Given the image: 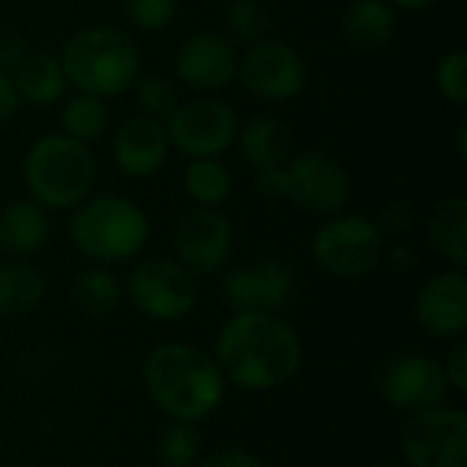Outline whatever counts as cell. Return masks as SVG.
I'll return each instance as SVG.
<instances>
[{
  "label": "cell",
  "instance_id": "1",
  "mask_svg": "<svg viewBox=\"0 0 467 467\" xmlns=\"http://www.w3.org/2000/svg\"><path fill=\"white\" fill-rule=\"evenodd\" d=\"M211 353L227 386L249 394L276 391L293 383L304 367L301 334L274 312H233Z\"/></svg>",
  "mask_w": 467,
  "mask_h": 467
},
{
  "label": "cell",
  "instance_id": "2",
  "mask_svg": "<svg viewBox=\"0 0 467 467\" xmlns=\"http://www.w3.org/2000/svg\"><path fill=\"white\" fill-rule=\"evenodd\" d=\"M142 383L150 402L170 421L200 424L227 397V380L213 353L192 342H161L142 361Z\"/></svg>",
  "mask_w": 467,
  "mask_h": 467
},
{
  "label": "cell",
  "instance_id": "3",
  "mask_svg": "<svg viewBox=\"0 0 467 467\" xmlns=\"http://www.w3.org/2000/svg\"><path fill=\"white\" fill-rule=\"evenodd\" d=\"M57 57L68 85L104 101L129 93L142 71L140 44L112 25H93L71 33Z\"/></svg>",
  "mask_w": 467,
  "mask_h": 467
},
{
  "label": "cell",
  "instance_id": "4",
  "mask_svg": "<svg viewBox=\"0 0 467 467\" xmlns=\"http://www.w3.org/2000/svg\"><path fill=\"white\" fill-rule=\"evenodd\" d=\"M150 219L140 202L123 194H90L68 219L71 246L93 265H120L148 246Z\"/></svg>",
  "mask_w": 467,
  "mask_h": 467
},
{
  "label": "cell",
  "instance_id": "5",
  "mask_svg": "<svg viewBox=\"0 0 467 467\" xmlns=\"http://www.w3.org/2000/svg\"><path fill=\"white\" fill-rule=\"evenodd\" d=\"M22 178L27 197L47 211H74L93 194L96 156L90 153V145H82L63 131H49L27 148Z\"/></svg>",
  "mask_w": 467,
  "mask_h": 467
},
{
  "label": "cell",
  "instance_id": "6",
  "mask_svg": "<svg viewBox=\"0 0 467 467\" xmlns=\"http://www.w3.org/2000/svg\"><path fill=\"white\" fill-rule=\"evenodd\" d=\"M386 238L369 216L334 213L312 235V257L331 279H364L380 268Z\"/></svg>",
  "mask_w": 467,
  "mask_h": 467
},
{
  "label": "cell",
  "instance_id": "7",
  "mask_svg": "<svg viewBox=\"0 0 467 467\" xmlns=\"http://www.w3.org/2000/svg\"><path fill=\"white\" fill-rule=\"evenodd\" d=\"M123 298L153 323H181L197 309L200 287L175 257H145L123 279Z\"/></svg>",
  "mask_w": 467,
  "mask_h": 467
},
{
  "label": "cell",
  "instance_id": "8",
  "mask_svg": "<svg viewBox=\"0 0 467 467\" xmlns=\"http://www.w3.org/2000/svg\"><path fill=\"white\" fill-rule=\"evenodd\" d=\"M405 467H467V413L454 405H438L410 413L400 430Z\"/></svg>",
  "mask_w": 467,
  "mask_h": 467
},
{
  "label": "cell",
  "instance_id": "9",
  "mask_svg": "<svg viewBox=\"0 0 467 467\" xmlns=\"http://www.w3.org/2000/svg\"><path fill=\"white\" fill-rule=\"evenodd\" d=\"M170 148L186 159H222L238 137L241 118L219 96H200L181 101L164 120Z\"/></svg>",
  "mask_w": 467,
  "mask_h": 467
},
{
  "label": "cell",
  "instance_id": "10",
  "mask_svg": "<svg viewBox=\"0 0 467 467\" xmlns=\"http://www.w3.org/2000/svg\"><path fill=\"white\" fill-rule=\"evenodd\" d=\"M375 389L391 410H400L405 416L446 405L451 397L443 364L421 350H405L391 356L380 367Z\"/></svg>",
  "mask_w": 467,
  "mask_h": 467
},
{
  "label": "cell",
  "instance_id": "11",
  "mask_svg": "<svg viewBox=\"0 0 467 467\" xmlns=\"http://www.w3.org/2000/svg\"><path fill=\"white\" fill-rule=\"evenodd\" d=\"M238 79L260 101L285 104L304 93L309 68L304 55L282 38H260L238 57Z\"/></svg>",
  "mask_w": 467,
  "mask_h": 467
},
{
  "label": "cell",
  "instance_id": "12",
  "mask_svg": "<svg viewBox=\"0 0 467 467\" xmlns=\"http://www.w3.org/2000/svg\"><path fill=\"white\" fill-rule=\"evenodd\" d=\"M287 197L298 211L312 216H334L342 213L353 183L350 172L323 150H304L287 159Z\"/></svg>",
  "mask_w": 467,
  "mask_h": 467
},
{
  "label": "cell",
  "instance_id": "13",
  "mask_svg": "<svg viewBox=\"0 0 467 467\" xmlns=\"http://www.w3.org/2000/svg\"><path fill=\"white\" fill-rule=\"evenodd\" d=\"M296 296V274L279 257H257L233 265L222 276V298L233 312L282 315Z\"/></svg>",
  "mask_w": 467,
  "mask_h": 467
},
{
  "label": "cell",
  "instance_id": "14",
  "mask_svg": "<svg viewBox=\"0 0 467 467\" xmlns=\"http://www.w3.org/2000/svg\"><path fill=\"white\" fill-rule=\"evenodd\" d=\"M235 233L230 219L219 208H192L186 211L172 235L175 260L194 276L222 274L233 257Z\"/></svg>",
  "mask_w": 467,
  "mask_h": 467
},
{
  "label": "cell",
  "instance_id": "15",
  "mask_svg": "<svg viewBox=\"0 0 467 467\" xmlns=\"http://www.w3.org/2000/svg\"><path fill=\"white\" fill-rule=\"evenodd\" d=\"M238 47L230 36L216 30H200L183 38L172 55V71L178 85L213 96L238 77Z\"/></svg>",
  "mask_w": 467,
  "mask_h": 467
},
{
  "label": "cell",
  "instance_id": "16",
  "mask_svg": "<svg viewBox=\"0 0 467 467\" xmlns=\"http://www.w3.org/2000/svg\"><path fill=\"white\" fill-rule=\"evenodd\" d=\"M416 326L438 342H454L467 334L465 268H443L432 274L413 301Z\"/></svg>",
  "mask_w": 467,
  "mask_h": 467
},
{
  "label": "cell",
  "instance_id": "17",
  "mask_svg": "<svg viewBox=\"0 0 467 467\" xmlns=\"http://www.w3.org/2000/svg\"><path fill=\"white\" fill-rule=\"evenodd\" d=\"M170 137L161 120L134 115L129 118L112 140V161L131 181L153 178L170 159Z\"/></svg>",
  "mask_w": 467,
  "mask_h": 467
},
{
  "label": "cell",
  "instance_id": "18",
  "mask_svg": "<svg viewBox=\"0 0 467 467\" xmlns=\"http://www.w3.org/2000/svg\"><path fill=\"white\" fill-rule=\"evenodd\" d=\"M52 233V219L33 197H19L0 211V252L5 257L30 260L38 254Z\"/></svg>",
  "mask_w": 467,
  "mask_h": 467
},
{
  "label": "cell",
  "instance_id": "19",
  "mask_svg": "<svg viewBox=\"0 0 467 467\" xmlns=\"http://www.w3.org/2000/svg\"><path fill=\"white\" fill-rule=\"evenodd\" d=\"M244 161L252 170H263V167H276L285 164L293 153V134L290 126L271 112H260L252 115L249 120L241 123L238 137H235Z\"/></svg>",
  "mask_w": 467,
  "mask_h": 467
},
{
  "label": "cell",
  "instance_id": "20",
  "mask_svg": "<svg viewBox=\"0 0 467 467\" xmlns=\"http://www.w3.org/2000/svg\"><path fill=\"white\" fill-rule=\"evenodd\" d=\"M342 38L358 52H378L397 33V8L389 0H350L342 14Z\"/></svg>",
  "mask_w": 467,
  "mask_h": 467
},
{
  "label": "cell",
  "instance_id": "21",
  "mask_svg": "<svg viewBox=\"0 0 467 467\" xmlns=\"http://www.w3.org/2000/svg\"><path fill=\"white\" fill-rule=\"evenodd\" d=\"M47 298V276L30 260H0V317H25Z\"/></svg>",
  "mask_w": 467,
  "mask_h": 467
},
{
  "label": "cell",
  "instance_id": "22",
  "mask_svg": "<svg viewBox=\"0 0 467 467\" xmlns=\"http://www.w3.org/2000/svg\"><path fill=\"white\" fill-rule=\"evenodd\" d=\"M427 235L432 249L454 268L467 265V197L451 194L441 200L427 216Z\"/></svg>",
  "mask_w": 467,
  "mask_h": 467
},
{
  "label": "cell",
  "instance_id": "23",
  "mask_svg": "<svg viewBox=\"0 0 467 467\" xmlns=\"http://www.w3.org/2000/svg\"><path fill=\"white\" fill-rule=\"evenodd\" d=\"M19 99L33 107H49L63 99L68 79L63 63L52 52H30L27 60L14 71Z\"/></svg>",
  "mask_w": 467,
  "mask_h": 467
},
{
  "label": "cell",
  "instance_id": "24",
  "mask_svg": "<svg viewBox=\"0 0 467 467\" xmlns=\"http://www.w3.org/2000/svg\"><path fill=\"white\" fill-rule=\"evenodd\" d=\"M68 298L77 312L88 317H107L112 315L123 298V279L109 265H93L74 276L68 287Z\"/></svg>",
  "mask_w": 467,
  "mask_h": 467
},
{
  "label": "cell",
  "instance_id": "25",
  "mask_svg": "<svg viewBox=\"0 0 467 467\" xmlns=\"http://www.w3.org/2000/svg\"><path fill=\"white\" fill-rule=\"evenodd\" d=\"M183 189L197 208H222L233 194V175L222 159H189Z\"/></svg>",
  "mask_w": 467,
  "mask_h": 467
},
{
  "label": "cell",
  "instance_id": "26",
  "mask_svg": "<svg viewBox=\"0 0 467 467\" xmlns=\"http://www.w3.org/2000/svg\"><path fill=\"white\" fill-rule=\"evenodd\" d=\"M109 129V109L107 101L90 93H74L60 109V131L82 145H90L104 137Z\"/></svg>",
  "mask_w": 467,
  "mask_h": 467
},
{
  "label": "cell",
  "instance_id": "27",
  "mask_svg": "<svg viewBox=\"0 0 467 467\" xmlns=\"http://www.w3.org/2000/svg\"><path fill=\"white\" fill-rule=\"evenodd\" d=\"M202 457V432L189 421H170L156 438V460L161 467H194Z\"/></svg>",
  "mask_w": 467,
  "mask_h": 467
},
{
  "label": "cell",
  "instance_id": "28",
  "mask_svg": "<svg viewBox=\"0 0 467 467\" xmlns=\"http://www.w3.org/2000/svg\"><path fill=\"white\" fill-rule=\"evenodd\" d=\"M134 101L140 107V115L153 120H167L175 107L181 104V85L172 77L164 74H145L134 82Z\"/></svg>",
  "mask_w": 467,
  "mask_h": 467
},
{
  "label": "cell",
  "instance_id": "29",
  "mask_svg": "<svg viewBox=\"0 0 467 467\" xmlns=\"http://www.w3.org/2000/svg\"><path fill=\"white\" fill-rule=\"evenodd\" d=\"M224 25L235 41L254 44L268 36L271 30V16L263 8L260 0H233L224 8Z\"/></svg>",
  "mask_w": 467,
  "mask_h": 467
},
{
  "label": "cell",
  "instance_id": "30",
  "mask_svg": "<svg viewBox=\"0 0 467 467\" xmlns=\"http://www.w3.org/2000/svg\"><path fill=\"white\" fill-rule=\"evenodd\" d=\"M181 0H120L123 19L140 33H159L178 16Z\"/></svg>",
  "mask_w": 467,
  "mask_h": 467
},
{
  "label": "cell",
  "instance_id": "31",
  "mask_svg": "<svg viewBox=\"0 0 467 467\" xmlns=\"http://www.w3.org/2000/svg\"><path fill=\"white\" fill-rule=\"evenodd\" d=\"M435 88L438 93L454 104L465 107L467 104V52L465 49H451L446 52L438 66H435Z\"/></svg>",
  "mask_w": 467,
  "mask_h": 467
},
{
  "label": "cell",
  "instance_id": "32",
  "mask_svg": "<svg viewBox=\"0 0 467 467\" xmlns=\"http://www.w3.org/2000/svg\"><path fill=\"white\" fill-rule=\"evenodd\" d=\"M372 222H375V227L380 230L383 238H389V241H402V238H408V235L416 230V224H419V211H416V205H413L408 197H394V200H389V202L378 211V216H375Z\"/></svg>",
  "mask_w": 467,
  "mask_h": 467
},
{
  "label": "cell",
  "instance_id": "33",
  "mask_svg": "<svg viewBox=\"0 0 467 467\" xmlns=\"http://www.w3.org/2000/svg\"><path fill=\"white\" fill-rule=\"evenodd\" d=\"M194 467H268L263 462L260 454H254L252 449L244 446H227V449H216L211 454H202L200 462Z\"/></svg>",
  "mask_w": 467,
  "mask_h": 467
},
{
  "label": "cell",
  "instance_id": "34",
  "mask_svg": "<svg viewBox=\"0 0 467 467\" xmlns=\"http://www.w3.org/2000/svg\"><path fill=\"white\" fill-rule=\"evenodd\" d=\"M446 380L451 386V394H467V339L460 337L451 342L446 358L441 361Z\"/></svg>",
  "mask_w": 467,
  "mask_h": 467
},
{
  "label": "cell",
  "instance_id": "35",
  "mask_svg": "<svg viewBox=\"0 0 467 467\" xmlns=\"http://www.w3.org/2000/svg\"><path fill=\"white\" fill-rule=\"evenodd\" d=\"M285 164H287V161H285ZM285 164L254 170V186H257V192H260L265 200L279 202V200L287 197V172H285Z\"/></svg>",
  "mask_w": 467,
  "mask_h": 467
},
{
  "label": "cell",
  "instance_id": "36",
  "mask_svg": "<svg viewBox=\"0 0 467 467\" xmlns=\"http://www.w3.org/2000/svg\"><path fill=\"white\" fill-rule=\"evenodd\" d=\"M30 55V47H27V38L22 33H3L0 36V71L11 74L27 60Z\"/></svg>",
  "mask_w": 467,
  "mask_h": 467
},
{
  "label": "cell",
  "instance_id": "37",
  "mask_svg": "<svg viewBox=\"0 0 467 467\" xmlns=\"http://www.w3.org/2000/svg\"><path fill=\"white\" fill-rule=\"evenodd\" d=\"M383 260L391 265V271H397V274H410V271H416V265H419V252H416V246L410 244V241H394L386 252H383Z\"/></svg>",
  "mask_w": 467,
  "mask_h": 467
},
{
  "label": "cell",
  "instance_id": "38",
  "mask_svg": "<svg viewBox=\"0 0 467 467\" xmlns=\"http://www.w3.org/2000/svg\"><path fill=\"white\" fill-rule=\"evenodd\" d=\"M19 104H22V99H19L14 77L0 71V126L8 123L19 112Z\"/></svg>",
  "mask_w": 467,
  "mask_h": 467
},
{
  "label": "cell",
  "instance_id": "39",
  "mask_svg": "<svg viewBox=\"0 0 467 467\" xmlns=\"http://www.w3.org/2000/svg\"><path fill=\"white\" fill-rule=\"evenodd\" d=\"M394 8H402V11H427V8H432V5H438L441 0H389Z\"/></svg>",
  "mask_w": 467,
  "mask_h": 467
},
{
  "label": "cell",
  "instance_id": "40",
  "mask_svg": "<svg viewBox=\"0 0 467 467\" xmlns=\"http://www.w3.org/2000/svg\"><path fill=\"white\" fill-rule=\"evenodd\" d=\"M457 156H460V161L465 164L467 161V123L465 120L457 126Z\"/></svg>",
  "mask_w": 467,
  "mask_h": 467
},
{
  "label": "cell",
  "instance_id": "41",
  "mask_svg": "<svg viewBox=\"0 0 467 467\" xmlns=\"http://www.w3.org/2000/svg\"><path fill=\"white\" fill-rule=\"evenodd\" d=\"M369 467H405L402 465V460H383V462H375V465Z\"/></svg>",
  "mask_w": 467,
  "mask_h": 467
}]
</instances>
